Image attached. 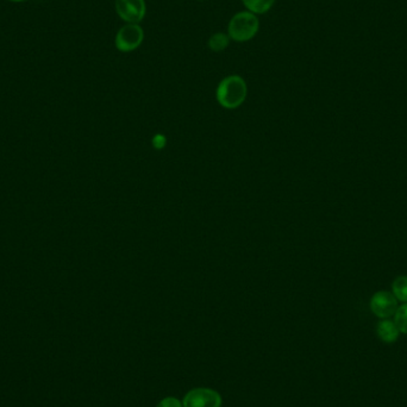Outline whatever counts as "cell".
Instances as JSON below:
<instances>
[{
	"label": "cell",
	"mask_w": 407,
	"mask_h": 407,
	"mask_svg": "<svg viewBox=\"0 0 407 407\" xmlns=\"http://www.w3.org/2000/svg\"><path fill=\"white\" fill-rule=\"evenodd\" d=\"M260 20L256 15L250 11L238 13L231 18L228 27V35L236 42H246L254 38L258 33Z\"/></svg>",
	"instance_id": "cell-1"
},
{
	"label": "cell",
	"mask_w": 407,
	"mask_h": 407,
	"mask_svg": "<svg viewBox=\"0 0 407 407\" xmlns=\"http://www.w3.org/2000/svg\"><path fill=\"white\" fill-rule=\"evenodd\" d=\"M246 96V82L238 75L225 77L218 86V101L228 109H234L241 105Z\"/></svg>",
	"instance_id": "cell-2"
},
{
	"label": "cell",
	"mask_w": 407,
	"mask_h": 407,
	"mask_svg": "<svg viewBox=\"0 0 407 407\" xmlns=\"http://www.w3.org/2000/svg\"><path fill=\"white\" fill-rule=\"evenodd\" d=\"M145 38V31L138 24H126L121 27L116 35V48L123 53H129L138 49Z\"/></svg>",
	"instance_id": "cell-3"
},
{
	"label": "cell",
	"mask_w": 407,
	"mask_h": 407,
	"mask_svg": "<svg viewBox=\"0 0 407 407\" xmlns=\"http://www.w3.org/2000/svg\"><path fill=\"white\" fill-rule=\"evenodd\" d=\"M371 310L378 318L388 319L394 316L398 310V300L393 293L387 290H380L371 297Z\"/></svg>",
	"instance_id": "cell-4"
},
{
	"label": "cell",
	"mask_w": 407,
	"mask_h": 407,
	"mask_svg": "<svg viewBox=\"0 0 407 407\" xmlns=\"http://www.w3.org/2000/svg\"><path fill=\"white\" fill-rule=\"evenodd\" d=\"M116 11L128 24H138L147 13L145 0H116Z\"/></svg>",
	"instance_id": "cell-5"
},
{
	"label": "cell",
	"mask_w": 407,
	"mask_h": 407,
	"mask_svg": "<svg viewBox=\"0 0 407 407\" xmlns=\"http://www.w3.org/2000/svg\"><path fill=\"white\" fill-rule=\"evenodd\" d=\"M221 395L209 388L192 390L184 399V407H221Z\"/></svg>",
	"instance_id": "cell-6"
},
{
	"label": "cell",
	"mask_w": 407,
	"mask_h": 407,
	"mask_svg": "<svg viewBox=\"0 0 407 407\" xmlns=\"http://www.w3.org/2000/svg\"><path fill=\"white\" fill-rule=\"evenodd\" d=\"M376 334L383 342L394 343L399 339L400 331L398 330L394 322L390 319H383L376 327Z\"/></svg>",
	"instance_id": "cell-7"
},
{
	"label": "cell",
	"mask_w": 407,
	"mask_h": 407,
	"mask_svg": "<svg viewBox=\"0 0 407 407\" xmlns=\"http://www.w3.org/2000/svg\"><path fill=\"white\" fill-rule=\"evenodd\" d=\"M242 1L248 11L255 15L268 13L275 3V0H242Z\"/></svg>",
	"instance_id": "cell-8"
},
{
	"label": "cell",
	"mask_w": 407,
	"mask_h": 407,
	"mask_svg": "<svg viewBox=\"0 0 407 407\" xmlns=\"http://www.w3.org/2000/svg\"><path fill=\"white\" fill-rule=\"evenodd\" d=\"M392 293L394 295L398 302L405 304L407 302V276L401 275L395 278L394 281L392 283Z\"/></svg>",
	"instance_id": "cell-9"
},
{
	"label": "cell",
	"mask_w": 407,
	"mask_h": 407,
	"mask_svg": "<svg viewBox=\"0 0 407 407\" xmlns=\"http://www.w3.org/2000/svg\"><path fill=\"white\" fill-rule=\"evenodd\" d=\"M230 40V36H229L228 34H214V35L210 37V40H209V48H210L212 52L219 53V52H223V50H225V49L229 47Z\"/></svg>",
	"instance_id": "cell-10"
},
{
	"label": "cell",
	"mask_w": 407,
	"mask_h": 407,
	"mask_svg": "<svg viewBox=\"0 0 407 407\" xmlns=\"http://www.w3.org/2000/svg\"><path fill=\"white\" fill-rule=\"evenodd\" d=\"M394 323L401 334L407 335V302L398 307L394 313Z\"/></svg>",
	"instance_id": "cell-11"
},
{
	"label": "cell",
	"mask_w": 407,
	"mask_h": 407,
	"mask_svg": "<svg viewBox=\"0 0 407 407\" xmlns=\"http://www.w3.org/2000/svg\"><path fill=\"white\" fill-rule=\"evenodd\" d=\"M158 407H182V403L175 398H165L162 400L161 403L158 404Z\"/></svg>",
	"instance_id": "cell-12"
},
{
	"label": "cell",
	"mask_w": 407,
	"mask_h": 407,
	"mask_svg": "<svg viewBox=\"0 0 407 407\" xmlns=\"http://www.w3.org/2000/svg\"><path fill=\"white\" fill-rule=\"evenodd\" d=\"M11 1H24V0H11Z\"/></svg>",
	"instance_id": "cell-13"
}]
</instances>
